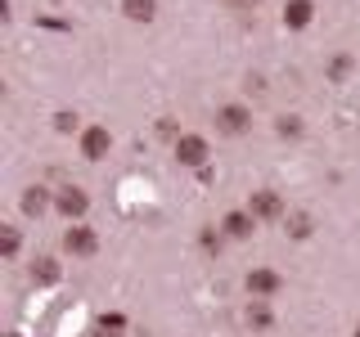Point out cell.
<instances>
[{
    "label": "cell",
    "instance_id": "cell-8",
    "mask_svg": "<svg viewBox=\"0 0 360 337\" xmlns=\"http://www.w3.org/2000/svg\"><path fill=\"white\" fill-rule=\"evenodd\" d=\"M59 211H63L68 220L86 216V194H82V189H63V194H59Z\"/></svg>",
    "mask_w": 360,
    "mask_h": 337
},
{
    "label": "cell",
    "instance_id": "cell-4",
    "mask_svg": "<svg viewBox=\"0 0 360 337\" xmlns=\"http://www.w3.org/2000/svg\"><path fill=\"white\" fill-rule=\"evenodd\" d=\"M248 121H252V117H248V108H239V104H225V108L217 112V126H221L225 135H243Z\"/></svg>",
    "mask_w": 360,
    "mask_h": 337
},
{
    "label": "cell",
    "instance_id": "cell-7",
    "mask_svg": "<svg viewBox=\"0 0 360 337\" xmlns=\"http://www.w3.org/2000/svg\"><path fill=\"white\" fill-rule=\"evenodd\" d=\"M311 14H315L311 0H288V5H284V22H288V27H307Z\"/></svg>",
    "mask_w": 360,
    "mask_h": 337
},
{
    "label": "cell",
    "instance_id": "cell-2",
    "mask_svg": "<svg viewBox=\"0 0 360 337\" xmlns=\"http://www.w3.org/2000/svg\"><path fill=\"white\" fill-rule=\"evenodd\" d=\"M176 157L185 166H202V162H207V140H202V135H180V140H176Z\"/></svg>",
    "mask_w": 360,
    "mask_h": 337
},
{
    "label": "cell",
    "instance_id": "cell-5",
    "mask_svg": "<svg viewBox=\"0 0 360 337\" xmlns=\"http://www.w3.org/2000/svg\"><path fill=\"white\" fill-rule=\"evenodd\" d=\"M284 288V279L275 275V270H252V275H248V292H252V297H270V292H279Z\"/></svg>",
    "mask_w": 360,
    "mask_h": 337
},
{
    "label": "cell",
    "instance_id": "cell-19",
    "mask_svg": "<svg viewBox=\"0 0 360 337\" xmlns=\"http://www.w3.org/2000/svg\"><path fill=\"white\" fill-rule=\"evenodd\" d=\"M225 5H230V9H252L257 0H225Z\"/></svg>",
    "mask_w": 360,
    "mask_h": 337
},
{
    "label": "cell",
    "instance_id": "cell-13",
    "mask_svg": "<svg viewBox=\"0 0 360 337\" xmlns=\"http://www.w3.org/2000/svg\"><path fill=\"white\" fill-rule=\"evenodd\" d=\"M0 252H5V256L18 252V230H14V225H5V230H0Z\"/></svg>",
    "mask_w": 360,
    "mask_h": 337
},
{
    "label": "cell",
    "instance_id": "cell-10",
    "mask_svg": "<svg viewBox=\"0 0 360 337\" xmlns=\"http://www.w3.org/2000/svg\"><path fill=\"white\" fill-rule=\"evenodd\" d=\"M225 234H230V239H248V234H252V216H248V211H230V216H225Z\"/></svg>",
    "mask_w": 360,
    "mask_h": 337
},
{
    "label": "cell",
    "instance_id": "cell-15",
    "mask_svg": "<svg viewBox=\"0 0 360 337\" xmlns=\"http://www.w3.org/2000/svg\"><path fill=\"white\" fill-rule=\"evenodd\" d=\"M288 234H292V239H307V234H311V220L307 216H292L288 220Z\"/></svg>",
    "mask_w": 360,
    "mask_h": 337
},
{
    "label": "cell",
    "instance_id": "cell-1",
    "mask_svg": "<svg viewBox=\"0 0 360 337\" xmlns=\"http://www.w3.org/2000/svg\"><path fill=\"white\" fill-rule=\"evenodd\" d=\"M279 211H284V198H279L275 189H257L252 202H248V216L252 220H275Z\"/></svg>",
    "mask_w": 360,
    "mask_h": 337
},
{
    "label": "cell",
    "instance_id": "cell-11",
    "mask_svg": "<svg viewBox=\"0 0 360 337\" xmlns=\"http://www.w3.org/2000/svg\"><path fill=\"white\" fill-rule=\"evenodd\" d=\"M45 207H50V198H45V189H41V185L22 194V211H27V216H41Z\"/></svg>",
    "mask_w": 360,
    "mask_h": 337
},
{
    "label": "cell",
    "instance_id": "cell-17",
    "mask_svg": "<svg viewBox=\"0 0 360 337\" xmlns=\"http://www.w3.org/2000/svg\"><path fill=\"white\" fill-rule=\"evenodd\" d=\"M54 126H59V131H72L77 117H72V112H59V117H54Z\"/></svg>",
    "mask_w": 360,
    "mask_h": 337
},
{
    "label": "cell",
    "instance_id": "cell-14",
    "mask_svg": "<svg viewBox=\"0 0 360 337\" xmlns=\"http://www.w3.org/2000/svg\"><path fill=\"white\" fill-rule=\"evenodd\" d=\"M248 324H252V329H266V324H270V310L262 306V301H257V306H248Z\"/></svg>",
    "mask_w": 360,
    "mask_h": 337
},
{
    "label": "cell",
    "instance_id": "cell-6",
    "mask_svg": "<svg viewBox=\"0 0 360 337\" xmlns=\"http://www.w3.org/2000/svg\"><path fill=\"white\" fill-rule=\"evenodd\" d=\"M108 144H112V140H108V131H104V126H90V131L82 135V153H86V157H104V153H108Z\"/></svg>",
    "mask_w": 360,
    "mask_h": 337
},
{
    "label": "cell",
    "instance_id": "cell-16",
    "mask_svg": "<svg viewBox=\"0 0 360 337\" xmlns=\"http://www.w3.org/2000/svg\"><path fill=\"white\" fill-rule=\"evenodd\" d=\"M99 329H108V333H122V329H127V319H122V315H104V319H99Z\"/></svg>",
    "mask_w": 360,
    "mask_h": 337
},
{
    "label": "cell",
    "instance_id": "cell-21",
    "mask_svg": "<svg viewBox=\"0 0 360 337\" xmlns=\"http://www.w3.org/2000/svg\"><path fill=\"white\" fill-rule=\"evenodd\" d=\"M356 337H360V324H356Z\"/></svg>",
    "mask_w": 360,
    "mask_h": 337
},
{
    "label": "cell",
    "instance_id": "cell-20",
    "mask_svg": "<svg viewBox=\"0 0 360 337\" xmlns=\"http://www.w3.org/2000/svg\"><path fill=\"white\" fill-rule=\"evenodd\" d=\"M95 337H117V333H108V329H95Z\"/></svg>",
    "mask_w": 360,
    "mask_h": 337
},
{
    "label": "cell",
    "instance_id": "cell-3",
    "mask_svg": "<svg viewBox=\"0 0 360 337\" xmlns=\"http://www.w3.org/2000/svg\"><path fill=\"white\" fill-rule=\"evenodd\" d=\"M63 247H68L72 256H90V252L99 247V239H95V230H86V225H72V230L63 234Z\"/></svg>",
    "mask_w": 360,
    "mask_h": 337
},
{
    "label": "cell",
    "instance_id": "cell-18",
    "mask_svg": "<svg viewBox=\"0 0 360 337\" xmlns=\"http://www.w3.org/2000/svg\"><path fill=\"white\" fill-rule=\"evenodd\" d=\"M302 126H297V117H284V121H279V135H297Z\"/></svg>",
    "mask_w": 360,
    "mask_h": 337
},
{
    "label": "cell",
    "instance_id": "cell-9",
    "mask_svg": "<svg viewBox=\"0 0 360 337\" xmlns=\"http://www.w3.org/2000/svg\"><path fill=\"white\" fill-rule=\"evenodd\" d=\"M158 9V0H122V14H127L131 22H149Z\"/></svg>",
    "mask_w": 360,
    "mask_h": 337
},
{
    "label": "cell",
    "instance_id": "cell-12",
    "mask_svg": "<svg viewBox=\"0 0 360 337\" xmlns=\"http://www.w3.org/2000/svg\"><path fill=\"white\" fill-rule=\"evenodd\" d=\"M32 275H37L41 284H54V279H59V261H50V256H41V261H37V270H32Z\"/></svg>",
    "mask_w": 360,
    "mask_h": 337
}]
</instances>
